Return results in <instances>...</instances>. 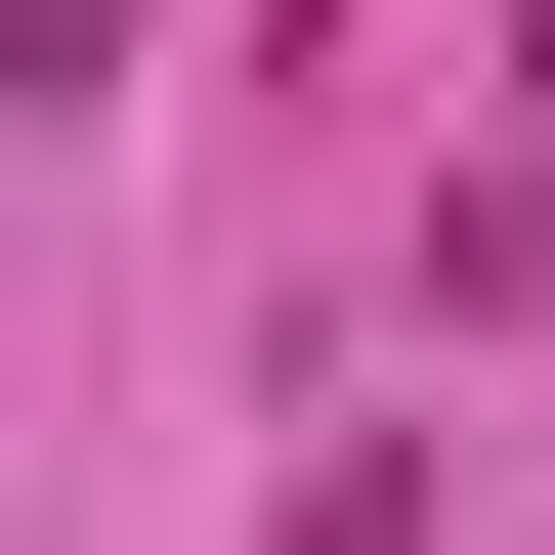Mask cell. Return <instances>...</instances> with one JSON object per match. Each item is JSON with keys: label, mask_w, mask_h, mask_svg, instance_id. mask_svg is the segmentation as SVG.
Here are the masks:
<instances>
[{"label": "cell", "mask_w": 555, "mask_h": 555, "mask_svg": "<svg viewBox=\"0 0 555 555\" xmlns=\"http://www.w3.org/2000/svg\"><path fill=\"white\" fill-rule=\"evenodd\" d=\"M0 86H129V0H0Z\"/></svg>", "instance_id": "cell-1"}]
</instances>
